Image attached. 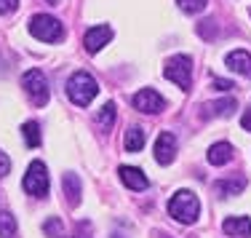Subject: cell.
Listing matches in <instances>:
<instances>
[{"label":"cell","mask_w":251,"mask_h":238,"mask_svg":"<svg viewBox=\"0 0 251 238\" xmlns=\"http://www.w3.org/2000/svg\"><path fill=\"white\" fill-rule=\"evenodd\" d=\"M97 91H99V86H97V80H94V75L83 73V70H77V73L70 75V80H67V97L73 99V105L88 107V105H91V99L97 97Z\"/></svg>","instance_id":"1"},{"label":"cell","mask_w":251,"mask_h":238,"mask_svg":"<svg viewBox=\"0 0 251 238\" xmlns=\"http://www.w3.org/2000/svg\"><path fill=\"white\" fill-rule=\"evenodd\" d=\"M169 214L182 225H193L195 219H198V214H201L198 195L190 193V190H179L174 198L169 201Z\"/></svg>","instance_id":"2"},{"label":"cell","mask_w":251,"mask_h":238,"mask_svg":"<svg viewBox=\"0 0 251 238\" xmlns=\"http://www.w3.org/2000/svg\"><path fill=\"white\" fill-rule=\"evenodd\" d=\"M29 32L35 35L38 40L43 43H59L64 38V27L56 16H49V14H35L29 19Z\"/></svg>","instance_id":"3"},{"label":"cell","mask_w":251,"mask_h":238,"mask_svg":"<svg viewBox=\"0 0 251 238\" xmlns=\"http://www.w3.org/2000/svg\"><path fill=\"white\" fill-rule=\"evenodd\" d=\"M163 75H166L171 83H176L182 91H187V88L193 86V59L184 56V53L171 56L169 62L163 64Z\"/></svg>","instance_id":"4"},{"label":"cell","mask_w":251,"mask_h":238,"mask_svg":"<svg viewBox=\"0 0 251 238\" xmlns=\"http://www.w3.org/2000/svg\"><path fill=\"white\" fill-rule=\"evenodd\" d=\"M22 86H25V91H27V97L32 99L38 107H43V105H49V80H46V75H43V70H27L25 75H22Z\"/></svg>","instance_id":"5"},{"label":"cell","mask_w":251,"mask_h":238,"mask_svg":"<svg viewBox=\"0 0 251 238\" xmlns=\"http://www.w3.org/2000/svg\"><path fill=\"white\" fill-rule=\"evenodd\" d=\"M25 190L29 195H35V198H46L49 195V171H46V166L40 163V160H32L25 174Z\"/></svg>","instance_id":"6"},{"label":"cell","mask_w":251,"mask_h":238,"mask_svg":"<svg viewBox=\"0 0 251 238\" xmlns=\"http://www.w3.org/2000/svg\"><path fill=\"white\" fill-rule=\"evenodd\" d=\"M131 102H134V107H136L139 112H147V115L160 112V110H163V105H166L163 97H160L158 91H152V88H142V91H136Z\"/></svg>","instance_id":"7"},{"label":"cell","mask_w":251,"mask_h":238,"mask_svg":"<svg viewBox=\"0 0 251 238\" xmlns=\"http://www.w3.org/2000/svg\"><path fill=\"white\" fill-rule=\"evenodd\" d=\"M176 156V139L171 132H163L158 134V139H155V160H158L160 166H169L171 160Z\"/></svg>","instance_id":"8"},{"label":"cell","mask_w":251,"mask_h":238,"mask_svg":"<svg viewBox=\"0 0 251 238\" xmlns=\"http://www.w3.org/2000/svg\"><path fill=\"white\" fill-rule=\"evenodd\" d=\"M110 40H112V29L107 27V25H99V27H91V29L86 32V38H83V46H86L88 53H97V51L104 49Z\"/></svg>","instance_id":"9"},{"label":"cell","mask_w":251,"mask_h":238,"mask_svg":"<svg viewBox=\"0 0 251 238\" xmlns=\"http://www.w3.org/2000/svg\"><path fill=\"white\" fill-rule=\"evenodd\" d=\"M121 182L126 187H131V190H147V177H145V171L142 169H136V166H121Z\"/></svg>","instance_id":"10"},{"label":"cell","mask_w":251,"mask_h":238,"mask_svg":"<svg viewBox=\"0 0 251 238\" xmlns=\"http://www.w3.org/2000/svg\"><path fill=\"white\" fill-rule=\"evenodd\" d=\"M227 67L232 70V73L243 75V78H251V53L238 49V51H230L227 53Z\"/></svg>","instance_id":"11"},{"label":"cell","mask_w":251,"mask_h":238,"mask_svg":"<svg viewBox=\"0 0 251 238\" xmlns=\"http://www.w3.org/2000/svg\"><path fill=\"white\" fill-rule=\"evenodd\" d=\"M235 107H238V102H235V99H219V102H206V105H203L201 107V115L203 118H230L232 115V112H235Z\"/></svg>","instance_id":"12"},{"label":"cell","mask_w":251,"mask_h":238,"mask_svg":"<svg viewBox=\"0 0 251 238\" xmlns=\"http://www.w3.org/2000/svg\"><path fill=\"white\" fill-rule=\"evenodd\" d=\"M222 228L230 238H251V219L249 217H230V219H225Z\"/></svg>","instance_id":"13"},{"label":"cell","mask_w":251,"mask_h":238,"mask_svg":"<svg viewBox=\"0 0 251 238\" xmlns=\"http://www.w3.org/2000/svg\"><path fill=\"white\" fill-rule=\"evenodd\" d=\"M246 177L243 174H235V177H230V180H219L217 182V193L219 195H241L243 190H246Z\"/></svg>","instance_id":"14"},{"label":"cell","mask_w":251,"mask_h":238,"mask_svg":"<svg viewBox=\"0 0 251 238\" xmlns=\"http://www.w3.org/2000/svg\"><path fill=\"white\" fill-rule=\"evenodd\" d=\"M208 163L211 166H225L227 160L232 158V147L227 145V142H217V145H211L208 147Z\"/></svg>","instance_id":"15"},{"label":"cell","mask_w":251,"mask_h":238,"mask_svg":"<svg viewBox=\"0 0 251 238\" xmlns=\"http://www.w3.org/2000/svg\"><path fill=\"white\" fill-rule=\"evenodd\" d=\"M62 185H64V195H67V204L70 206H77L80 204V180L75 174H64L62 177Z\"/></svg>","instance_id":"16"},{"label":"cell","mask_w":251,"mask_h":238,"mask_svg":"<svg viewBox=\"0 0 251 238\" xmlns=\"http://www.w3.org/2000/svg\"><path fill=\"white\" fill-rule=\"evenodd\" d=\"M123 147H126V153H139L142 147H145V132L136 129V126H131L128 132H126Z\"/></svg>","instance_id":"17"},{"label":"cell","mask_w":251,"mask_h":238,"mask_svg":"<svg viewBox=\"0 0 251 238\" xmlns=\"http://www.w3.org/2000/svg\"><path fill=\"white\" fill-rule=\"evenodd\" d=\"M97 123H99V129L101 132H110L112 129V123H115V105L112 102H107L104 107L99 110V115H97Z\"/></svg>","instance_id":"18"},{"label":"cell","mask_w":251,"mask_h":238,"mask_svg":"<svg viewBox=\"0 0 251 238\" xmlns=\"http://www.w3.org/2000/svg\"><path fill=\"white\" fill-rule=\"evenodd\" d=\"M22 134H25L27 147H38L40 145V126L35 121H27L25 126H22Z\"/></svg>","instance_id":"19"},{"label":"cell","mask_w":251,"mask_h":238,"mask_svg":"<svg viewBox=\"0 0 251 238\" xmlns=\"http://www.w3.org/2000/svg\"><path fill=\"white\" fill-rule=\"evenodd\" d=\"M14 233H16V219H14V214L0 212V238H14Z\"/></svg>","instance_id":"20"},{"label":"cell","mask_w":251,"mask_h":238,"mask_svg":"<svg viewBox=\"0 0 251 238\" xmlns=\"http://www.w3.org/2000/svg\"><path fill=\"white\" fill-rule=\"evenodd\" d=\"M217 19H203V22H198V35L201 38H206V40H214L217 38Z\"/></svg>","instance_id":"21"},{"label":"cell","mask_w":251,"mask_h":238,"mask_svg":"<svg viewBox=\"0 0 251 238\" xmlns=\"http://www.w3.org/2000/svg\"><path fill=\"white\" fill-rule=\"evenodd\" d=\"M176 3H179V8H182L184 14H198V11L206 8L208 0H176Z\"/></svg>","instance_id":"22"},{"label":"cell","mask_w":251,"mask_h":238,"mask_svg":"<svg viewBox=\"0 0 251 238\" xmlns=\"http://www.w3.org/2000/svg\"><path fill=\"white\" fill-rule=\"evenodd\" d=\"M16 8H19V0H0V14H3V16L14 14Z\"/></svg>","instance_id":"23"},{"label":"cell","mask_w":251,"mask_h":238,"mask_svg":"<svg viewBox=\"0 0 251 238\" xmlns=\"http://www.w3.org/2000/svg\"><path fill=\"white\" fill-rule=\"evenodd\" d=\"M46 233H49V236H59V233H62V222H59L56 217H51L49 222H46Z\"/></svg>","instance_id":"24"},{"label":"cell","mask_w":251,"mask_h":238,"mask_svg":"<svg viewBox=\"0 0 251 238\" xmlns=\"http://www.w3.org/2000/svg\"><path fill=\"white\" fill-rule=\"evenodd\" d=\"M8 171H11V158L5 156L3 150H0V177H5Z\"/></svg>","instance_id":"25"},{"label":"cell","mask_w":251,"mask_h":238,"mask_svg":"<svg viewBox=\"0 0 251 238\" xmlns=\"http://www.w3.org/2000/svg\"><path fill=\"white\" fill-rule=\"evenodd\" d=\"M241 126L246 129V132H251V105H249V110L243 112V118H241Z\"/></svg>","instance_id":"26"},{"label":"cell","mask_w":251,"mask_h":238,"mask_svg":"<svg viewBox=\"0 0 251 238\" xmlns=\"http://www.w3.org/2000/svg\"><path fill=\"white\" fill-rule=\"evenodd\" d=\"M214 86H217L219 91H230V88H235L230 80H222V78H217V80H214Z\"/></svg>","instance_id":"27"},{"label":"cell","mask_w":251,"mask_h":238,"mask_svg":"<svg viewBox=\"0 0 251 238\" xmlns=\"http://www.w3.org/2000/svg\"><path fill=\"white\" fill-rule=\"evenodd\" d=\"M46 3H49V5H56V3H59V0H46Z\"/></svg>","instance_id":"28"},{"label":"cell","mask_w":251,"mask_h":238,"mask_svg":"<svg viewBox=\"0 0 251 238\" xmlns=\"http://www.w3.org/2000/svg\"><path fill=\"white\" fill-rule=\"evenodd\" d=\"M160 238H171V236H169V233H163V236H160Z\"/></svg>","instance_id":"29"}]
</instances>
